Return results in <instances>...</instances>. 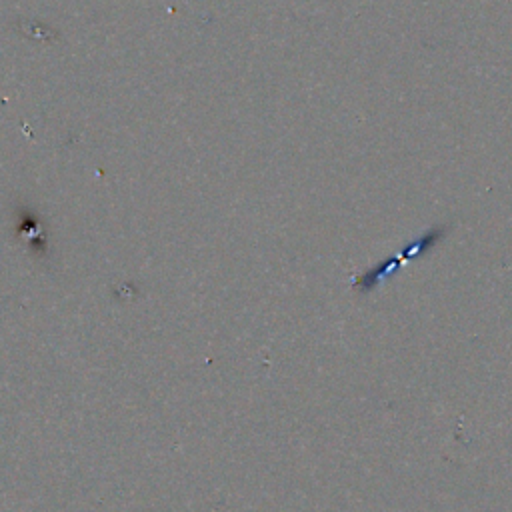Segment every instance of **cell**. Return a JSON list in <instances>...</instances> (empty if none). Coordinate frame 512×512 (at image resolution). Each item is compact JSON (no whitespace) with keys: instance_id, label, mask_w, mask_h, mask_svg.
<instances>
[{"instance_id":"6da1fadb","label":"cell","mask_w":512,"mask_h":512,"mask_svg":"<svg viewBox=\"0 0 512 512\" xmlns=\"http://www.w3.org/2000/svg\"><path fill=\"white\" fill-rule=\"evenodd\" d=\"M442 236H444V228L428 230L424 236H420V238L414 240L410 246H406V250H402L400 254L390 256L388 260L380 262L378 268H370V270L358 280V288H362V290L374 288V286L380 282V278H384V276H388L390 272L398 270V268L404 264V260H410V258H414V256H420V254L432 250V248L436 246V242L442 240Z\"/></svg>"}]
</instances>
